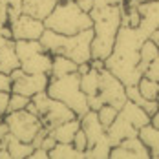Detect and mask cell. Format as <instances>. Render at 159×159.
<instances>
[{
	"label": "cell",
	"instance_id": "cell-23",
	"mask_svg": "<svg viewBox=\"0 0 159 159\" xmlns=\"http://www.w3.org/2000/svg\"><path fill=\"white\" fill-rule=\"evenodd\" d=\"M84 152H79L71 143H57L49 150V159H82Z\"/></svg>",
	"mask_w": 159,
	"mask_h": 159
},
{
	"label": "cell",
	"instance_id": "cell-20",
	"mask_svg": "<svg viewBox=\"0 0 159 159\" xmlns=\"http://www.w3.org/2000/svg\"><path fill=\"white\" fill-rule=\"evenodd\" d=\"M137 137L144 143V146L150 150V157L159 159V128H156L154 125H144L139 128Z\"/></svg>",
	"mask_w": 159,
	"mask_h": 159
},
{
	"label": "cell",
	"instance_id": "cell-6",
	"mask_svg": "<svg viewBox=\"0 0 159 159\" xmlns=\"http://www.w3.org/2000/svg\"><path fill=\"white\" fill-rule=\"evenodd\" d=\"M31 101L35 102V106L39 110V117L42 121V125L48 128V130L53 126H57V125H61V123H66V121L77 117L75 111L71 110V108H68L64 102L53 99V97H49L46 90L35 93L31 97Z\"/></svg>",
	"mask_w": 159,
	"mask_h": 159
},
{
	"label": "cell",
	"instance_id": "cell-4",
	"mask_svg": "<svg viewBox=\"0 0 159 159\" xmlns=\"http://www.w3.org/2000/svg\"><path fill=\"white\" fill-rule=\"evenodd\" d=\"M44 26L61 35H75L93 26L90 13H84L75 0H59L53 11L44 18Z\"/></svg>",
	"mask_w": 159,
	"mask_h": 159
},
{
	"label": "cell",
	"instance_id": "cell-42",
	"mask_svg": "<svg viewBox=\"0 0 159 159\" xmlns=\"http://www.w3.org/2000/svg\"><path fill=\"white\" fill-rule=\"evenodd\" d=\"M125 0H108V4H123Z\"/></svg>",
	"mask_w": 159,
	"mask_h": 159
},
{
	"label": "cell",
	"instance_id": "cell-40",
	"mask_svg": "<svg viewBox=\"0 0 159 159\" xmlns=\"http://www.w3.org/2000/svg\"><path fill=\"white\" fill-rule=\"evenodd\" d=\"M150 39H152V40L157 44V48H159V30H156V31L152 33V35H150Z\"/></svg>",
	"mask_w": 159,
	"mask_h": 159
},
{
	"label": "cell",
	"instance_id": "cell-45",
	"mask_svg": "<svg viewBox=\"0 0 159 159\" xmlns=\"http://www.w3.org/2000/svg\"><path fill=\"white\" fill-rule=\"evenodd\" d=\"M0 2H2V0H0Z\"/></svg>",
	"mask_w": 159,
	"mask_h": 159
},
{
	"label": "cell",
	"instance_id": "cell-37",
	"mask_svg": "<svg viewBox=\"0 0 159 159\" xmlns=\"http://www.w3.org/2000/svg\"><path fill=\"white\" fill-rule=\"evenodd\" d=\"M75 2L84 13H90L93 9V6H95V0H75Z\"/></svg>",
	"mask_w": 159,
	"mask_h": 159
},
{
	"label": "cell",
	"instance_id": "cell-39",
	"mask_svg": "<svg viewBox=\"0 0 159 159\" xmlns=\"http://www.w3.org/2000/svg\"><path fill=\"white\" fill-rule=\"evenodd\" d=\"M9 157H11V156H9V150L0 144V159H9Z\"/></svg>",
	"mask_w": 159,
	"mask_h": 159
},
{
	"label": "cell",
	"instance_id": "cell-14",
	"mask_svg": "<svg viewBox=\"0 0 159 159\" xmlns=\"http://www.w3.org/2000/svg\"><path fill=\"white\" fill-rule=\"evenodd\" d=\"M51 61H53V55L48 53L46 49L35 53L31 57L20 61V68L26 71V73H48L51 70Z\"/></svg>",
	"mask_w": 159,
	"mask_h": 159
},
{
	"label": "cell",
	"instance_id": "cell-17",
	"mask_svg": "<svg viewBox=\"0 0 159 159\" xmlns=\"http://www.w3.org/2000/svg\"><path fill=\"white\" fill-rule=\"evenodd\" d=\"M16 68H20V61H18V55L15 51V40L9 39L0 48V71L9 75Z\"/></svg>",
	"mask_w": 159,
	"mask_h": 159
},
{
	"label": "cell",
	"instance_id": "cell-27",
	"mask_svg": "<svg viewBox=\"0 0 159 159\" xmlns=\"http://www.w3.org/2000/svg\"><path fill=\"white\" fill-rule=\"evenodd\" d=\"M157 86H159V82L148 79V77H144V75L139 79V82H137V88H139V92H141V95H143L144 99H156V101H157Z\"/></svg>",
	"mask_w": 159,
	"mask_h": 159
},
{
	"label": "cell",
	"instance_id": "cell-30",
	"mask_svg": "<svg viewBox=\"0 0 159 159\" xmlns=\"http://www.w3.org/2000/svg\"><path fill=\"white\" fill-rule=\"evenodd\" d=\"M71 144H73L79 152H86V148H88V137H86V132H84L82 128H79V130L75 132Z\"/></svg>",
	"mask_w": 159,
	"mask_h": 159
},
{
	"label": "cell",
	"instance_id": "cell-1",
	"mask_svg": "<svg viewBox=\"0 0 159 159\" xmlns=\"http://www.w3.org/2000/svg\"><path fill=\"white\" fill-rule=\"evenodd\" d=\"M143 39L137 35L135 28L121 26L115 35L111 53L104 59V68L111 71L125 86L137 84L143 73L139 71V48Z\"/></svg>",
	"mask_w": 159,
	"mask_h": 159
},
{
	"label": "cell",
	"instance_id": "cell-36",
	"mask_svg": "<svg viewBox=\"0 0 159 159\" xmlns=\"http://www.w3.org/2000/svg\"><path fill=\"white\" fill-rule=\"evenodd\" d=\"M0 90L11 92V79H9L7 73H2V71H0Z\"/></svg>",
	"mask_w": 159,
	"mask_h": 159
},
{
	"label": "cell",
	"instance_id": "cell-31",
	"mask_svg": "<svg viewBox=\"0 0 159 159\" xmlns=\"http://www.w3.org/2000/svg\"><path fill=\"white\" fill-rule=\"evenodd\" d=\"M143 75L144 77H148V79H152V80H156V82H159V55L148 64V68L144 70Z\"/></svg>",
	"mask_w": 159,
	"mask_h": 159
},
{
	"label": "cell",
	"instance_id": "cell-35",
	"mask_svg": "<svg viewBox=\"0 0 159 159\" xmlns=\"http://www.w3.org/2000/svg\"><path fill=\"white\" fill-rule=\"evenodd\" d=\"M30 157H33V159H49V152L44 150L42 146H37V148H33V152H31Z\"/></svg>",
	"mask_w": 159,
	"mask_h": 159
},
{
	"label": "cell",
	"instance_id": "cell-11",
	"mask_svg": "<svg viewBox=\"0 0 159 159\" xmlns=\"http://www.w3.org/2000/svg\"><path fill=\"white\" fill-rule=\"evenodd\" d=\"M48 82H49L48 73H26L24 71L20 77L11 80V92L22 93L26 97H33L39 92H44L48 88Z\"/></svg>",
	"mask_w": 159,
	"mask_h": 159
},
{
	"label": "cell",
	"instance_id": "cell-3",
	"mask_svg": "<svg viewBox=\"0 0 159 159\" xmlns=\"http://www.w3.org/2000/svg\"><path fill=\"white\" fill-rule=\"evenodd\" d=\"M40 44L51 55H64L77 64L92 61V40H93V30H82L75 35H61L51 30H44L40 35Z\"/></svg>",
	"mask_w": 159,
	"mask_h": 159
},
{
	"label": "cell",
	"instance_id": "cell-18",
	"mask_svg": "<svg viewBox=\"0 0 159 159\" xmlns=\"http://www.w3.org/2000/svg\"><path fill=\"white\" fill-rule=\"evenodd\" d=\"M119 113H121L123 117H126L137 130L150 123V115H148L139 104H135V102H132V101H126V102L123 104V108L119 110Z\"/></svg>",
	"mask_w": 159,
	"mask_h": 159
},
{
	"label": "cell",
	"instance_id": "cell-7",
	"mask_svg": "<svg viewBox=\"0 0 159 159\" xmlns=\"http://www.w3.org/2000/svg\"><path fill=\"white\" fill-rule=\"evenodd\" d=\"M4 123L7 125L11 135H15L16 139L26 141V143H31L37 135V132L44 126L40 117L35 113H30L26 108L4 113Z\"/></svg>",
	"mask_w": 159,
	"mask_h": 159
},
{
	"label": "cell",
	"instance_id": "cell-15",
	"mask_svg": "<svg viewBox=\"0 0 159 159\" xmlns=\"http://www.w3.org/2000/svg\"><path fill=\"white\" fill-rule=\"evenodd\" d=\"M59 0H22V13L44 20L46 16L53 11Z\"/></svg>",
	"mask_w": 159,
	"mask_h": 159
},
{
	"label": "cell",
	"instance_id": "cell-38",
	"mask_svg": "<svg viewBox=\"0 0 159 159\" xmlns=\"http://www.w3.org/2000/svg\"><path fill=\"white\" fill-rule=\"evenodd\" d=\"M150 125H154L156 128H159V108H157V111L150 117Z\"/></svg>",
	"mask_w": 159,
	"mask_h": 159
},
{
	"label": "cell",
	"instance_id": "cell-32",
	"mask_svg": "<svg viewBox=\"0 0 159 159\" xmlns=\"http://www.w3.org/2000/svg\"><path fill=\"white\" fill-rule=\"evenodd\" d=\"M141 108H143V110L146 111L150 117H152V115L157 111V108H159V101H156V99H146V101H144V104L141 106Z\"/></svg>",
	"mask_w": 159,
	"mask_h": 159
},
{
	"label": "cell",
	"instance_id": "cell-24",
	"mask_svg": "<svg viewBox=\"0 0 159 159\" xmlns=\"http://www.w3.org/2000/svg\"><path fill=\"white\" fill-rule=\"evenodd\" d=\"M80 90L86 93V97L95 95L99 92V70L90 68L86 73L80 75Z\"/></svg>",
	"mask_w": 159,
	"mask_h": 159
},
{
	"label": "cell",
	"instance_id": "cell-19",
	"mask_svg": "<svg viewBox=\"0 0 159 159\" xmlns=\"http://www.w3.org/2000/svg\"><path fill=\"white\" fill-rule=\"evenodd\" d=\"M80 128V119L75 117V119H70L66 123H61L57 126L49 128V134L55 137L57 143H71L73 141V135L75 132Z\"/></svg>",
	"mask_w": 159,
	"mask_h": 159
},
{
	"label": "cell",
	"instance_id": "cell-10",
	"mask_svg": "<svg viewBox=\"0 0 159 159\" xmlns=\"http://www.w3.org/2000/svg\"><path fill=\"white\" fill-rule=\"evenodd\" d=\"M137 9L141 13V22L135 31L143 40H146L156 30H159V0H144L137 6Z\"/></svg>",
	"mask_w": 159,
	"mask_h": 159
},
{
	"label": "cell",
	"instance_id": "cell-28",
	"mask_svg": "<svg viewBox=\"0 0 159 159\" xmlns=\"http://www.w3.org/2000/svg\"><path fill=\"white\" fill-rule=\"evenodd\" d=\"M117 113H119V110H117L115 106H111V104H102V106L97 110V117H99V121H101L102 126L108 128L111 123L115 121Z\"/></svg>",
	"mask_w": 159,
	"mask_h": 159
},
{
	"label": "cell",
	"instance_id": "cell-43",
	"mask_svg": "<svg viewBox=\"0 0 159 159\" xmlns=\"http://www.w3.org/2000/svg\"><path fill=\"white\" fill-rule=\"evenodd\" d=\"M2 123H4V113L0 111V126H2ZM0 139H2V135H0Z\"/></svg>",
	"mask_w": 159,
	"mask_h": 159
},
{
	"label": "cell",
	"instance_id": "cell-8",
	"mask_svg": "<svg viewBox=\"0 0 159 159\" xmlns=\"http://www.w3.org/2000/svg\"><path fill=\"white\" fill-rule=\"evenodd\" d=\"M125 88L126 86L106 68H102L99 71V92H97V95L102 99L104 104H111L117 110H121L123 104L128 101Z\"/></svg>",
	"mask_w": 159,
	"mask_h": 159
},
{
	"label": "cell",
	"instance_id": "cell-21",
	"mask_svg": "<svg viewBox=\"0 0 159 159\" xmlns=\"http://www.w3.org/2000/svg\"><path fill=\"white\" fill-rule=\"evenodd\" d=\"M77 71V62L64 57V55H53L51 61V70H49V77H62L68 73Z\"/></svg>",
	"mask_w": 159,
	"mask_h": 159
},
{
	"label": "cell",
	"instance_id": "cell-12",
	"mask_svg": "<svg viewBox=\"0 0 159 159\" xmlns=\"http://www.w3.org/2000/svg\"><path fill=\"white\" fill-rule=\"evenodd\" d=\"M79 119H80V128L86 132V137H88V148L108 137V135H106V128L101 125V121H99V117H97V111L88 110L82 117H79ZM88 148H86V150H88Z\"/></svg>",
	"mask_w": 159,
	"mask_h": 159
},
{
	"label": "cell",
	"instance_id": "cell-29",
	"mask_svg": "<svg viewBox=\"0 0 159 159\" xmlns=\"http://www.w3.org/2000/svg\"><path fill=\"white\" fill-rule=\"evenodd\" d=\"M31 101V97H26L22 95V93H15V92H11V95H9V106H7V111H16V110H24L26 106H28V102ZM6 111V113H7Z\"/></svg>",
	"mask_w": 159,
	"mask_h": 159
},
{
	"label": "cell",
	"instance_id": "cell-13",
	"mask_svg": "<svg viewBox=\"0 0 159 159\" xmlns=\"http://www.w3.org/2000/svg\"><path fill=\"white\" fill-rule=\"evenodd\" d=\"M137 132H139V130L134 126V125L128 121L126 117H123L121 113H117L115 121H113L110 126L106 128V135H108V139H110L111 146L119 144L123 139H128V137L137 135Z\"/></svg>",
	"mask_w": 159,
	"mask_h": 159
},
{
	"label": "cell",
	"instance_id": "cell-16",
	"mask_svg": "<svg viewBox=\"0 0 159 159\" xmlns=\"http://www.w3.org/2000/svg\"><path fill=\"white\" fill-rule=\"evenodd\" d=\"M0 144L2 146H6L7 150H9V156L15 159H26L31 156L33 152V146L31 143H26V141H20V139H16L15 135H11L9 132L0 139Z\"/></svg>",
	"mask_w": 159,
	"mask_h": 159
},
{
	"label": "cell",
	"instance_id": "cell-25",
	"mask_svg": "<svg viewBox=\"0 0 159 159\" xmlns=\"http://www.w3.org/2000/svg\"><path fill=\"white\" fill-rule=\"evenodd\" d=\"M42 49L44 48H42L40 40H15V51L18 55V61H24Z\"/></svg>",
	"mask_w": 159,
	"mask_h": 159
},
{
	"label": "cell",
	"instance_id": "cell-41",
	"mask_svg": "<svg viewBox=\"0 0 159 159\" xmlns=\"http://www.w3.org/2000/svg\"><path fill=\"white\" fill-rule=\"evenodd\" d=\"M6 42H7V39H6V37H4V35L0 33V48H2V46H4Z\"/></svg>",
	"mask_w": 159,
	"mask_h": 159
},
{
	"label": "cell",
	"instance_id": "cell-2",
	"mask_svg": "<svg viewBox=\"0 0 159 159\" xmlns=\"http://www.w3.org/2000/svg\"><path fill=\"white\" fill-rule=\"evenodd\" d=\"M93 20V40H92V59L104 61L113 49L115 35L121 28V4L93 6L90 11Z\"/></svg>",
	"mask_w": 159,
	"mask_h": 159
},
{
	"label": "cell",
	"instance_id": "cell-44",
	"mask_svg": "<svg viewBox=\"0 0 159 159\" xmlns=\"http://www.w3.org/2000/svg\"><path fill=\"white\" fill-rule=\"evenodd\" d=\"M157 101H159V86H157Z\"/></svg>",
	"mask_w": 159,
	"mask_h": 159
},
{
	"label": "cell",
	"instance_id": "cell-22",
	"mask_svg": "<svg viewBox=\"0 0 159 159\" xmlns=\"http://www.w3.org/2000/svg\"><path fill=\"white\" fill-rule=\"evenodd\" d=\"M157 55H159L157 44H156L152 39H146V40H143V44H141V48H139V64H137L139 71H141V73H144V70L148 68V64L152 62Z\"/></svg>",
	"mask_w": 159,
	"mask_h": 159
},
{
	"label": "cell",
	"instance_id": "cell-9",
	"mask_svg": "<svg viewBox=\"0 0 159 159\" xmlns=\"http://www.w3.org/2000/svg\"><path fill=\"white\" fill-rule=\"evenodd\" d=\"M9 26L13 33V40H39L46 30L44 20L33 18L26 13H20L15 20L9 22Z\"/></svg>",
	"mask_w": 159,
	"mask_h": 159
},
{
	"label": "cell",
	"instance_id": "cell-34",
	"mask_svg": "<svg viewBox=\"0 0 159 159\" xmlns=\"http://www.w3.org/2000/svg\"><path fill=\"white\" fill-rule=\"evenodd\" d=\"M9 95H11V92L0 90V111H2V113L7 111V106H9Z\"/></svg>",
	"mask_w": 159,
	"mask_h": 159
},
{
	"label": "cell",
	"instance_id": "cell-26",
	"mask_svg": "<svg viewBox=\"0 0 159 159\" xmlns=\"http://www.w3.org/2000/svg\"><path fill=\"white\" fill-rule=\"evenodd\" d=\"M119 144H121V146H125V148H128L130 152H134L135 159H148V157H150V150L144 146V143L137 137V135L128 137V139H123Z\"/></svg>",
	"mask_w": 159,
	"mask_h": 159
},
{
	"label": "cell",
	"instance_id": "cell-5",
	"mask_svg": "<svg viewBox=\"0 0 159 159\" xmlns=\"http://www.w3.org/2000/svg\"><path fill=\"white\" fill-rule=\"evenodd\" d=\"M46 92H48L49 97L61 101L68 108H71L77 117H82L90 110L88 108V97L80 90V75L77 71L62 75V77H49Z\"/></svg>",
	"mask_w": 159,
	"mask_h": 159
},
{
	"label": "cell",
	"instance_id": "cell-33",
	"mask_svg": "<svg viewBox=\"0 0 159 159\" xmlns=\"http://www.w3.org/2000/svg\"><path fill=\"white\" fill-rule=\"evenodd\" d=\"M55 144H57V141H55V137L49 134V130H48V134H46V135H44V139L40 141V146H42L44 150H48V152H49V150H51Z\"/></svg>",
	"mask_w": 159,
	"mask_h": 159
}]
</instances>
